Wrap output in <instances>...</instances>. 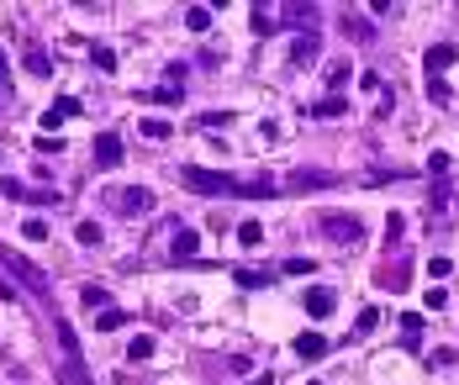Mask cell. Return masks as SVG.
<instances>
[{
  "instance_id": "6da1fadb",
  "label": "cell",
  "mask_w": 459,
  "mask_h": 385,
  "mask_svg": "<svg viewBox=\"0 0 459 385\" xmlns=\"http://www.w3.org/2000/svg\"><path fill=\"white\" fill-rule=\"evenodd\" d=\"M317 227H322V238L343 243V248L364 243V222H359V217H343V211H322V217H317Z\"/></svg>"
},
{
  "instance_id": "7a4b0ae2",
  "label": "cell",
  "mask_w": 459,
  "mask_h": 385,
  "mask_svg": "<svg viewBox=\"0 0 459 385\" xmlns=\"http://www.w3.org/2000/svg\"><path fill=\"white\" fill-rule=\"evenodd\" d=\"M0 264L11 269V275L22 280V285H32L37 296H48V275H43V269H37L32 259H27V253H16V248H6V243H0Z\"/></svg>"
},
{
  "instance_id": "3957f363",
  "label": "cell",
  "mask_w": 459,
  "mask_h": 385,
  "mask_svg": "<svg viewBox=\"0 0 459 385\" xmlns=\"http://www.w3.org/2000/svg\"><path fill=\"white\" fill-rule=\"evenodd\" d=\"M185 180V190H195V195H238V180H232V174H217V169H185L180 174Z\"/></svg>"
},
{
  "instance_id": "277c9868",
  "label": "cell",
  "mask_w": 459,
  "mask_h": 385,
  "mask_svg": "<svg viewBox=\"0 0 459 385\" xmlns=\"http://www.w3.org/2000/svg\"><path fill=\"white\" fill-rule=\"evenodd\" d=\"M111 211H121V217H148V211H153V190H148V185H121V190H111Z\"/></svg>"
},
{
  "instance_id": "5b68a950",
  "label": "cell",
  "mask_w": 459,
  "mask_h": 385,
  "mask_svg": "<svg viewBox=\"0 0 459 385\" xmlns=\"http://www.w3.org/2000/svg\"><path fill=\"white\" fill-rule=\"evenodd\" d=\"M121 158H127V148H121V133H96V164H100V169H116Z\"/></svg>"
},
{
  "instance_id": "8992f818",
  "label": "cell",
  "mask_w": 459,
  "mask_h": 385,
  "mask_svg": "<svg viewBox=\"0 0 459 385\" xmlns=\"http://www.w3.org/2000/svg\"><path fill=\"white\" fill-rule=\"evenodd\" d=\"M317 59H322V37L317 32H306V37L290 43V63H296V69H306V63H317Z\"/></svg>"
},
{
  "instance_id": "52a82bcc",
  "label": "cell",
  "mask_w": 459,
  "mask_h": 385,
  "mask_svg": "<svg viewBox=\"0 0 459 385\" xmlns=\"http://www.w3.org/2000/svg\"><path fill=\"white\" fill-rule=\"evenodd\" d=\"M327 185H333L327 169H296V174L285 180V190H327Z\"/></svg>"
},
{
  "instance_id": "ba28073f",
  "label": "cell",
  "mask_w": 459,
  "mask_h": 385,
  "mask_svg": "<svg viewBox=\"0 0 459 385\" xmlns=\"http://www.w3.org/2000/svg\"><path fill=\"white\" fill-rule=\"evenodd\" d=\"M317 16H322V11H317L312 0H296V6H285V27H301V37L317 27Z\"/></svg>"
},
{
  "instance_id": "9c48e42d",
  "label": "cell",
  "mask_w": 459,
  "mask_h": 385,
  "mask_svg": "<svg viewBox=\"0 0 459 385\" xmlns=\"http://www.w3.org/2000/svg\"><path fill=\"white\" fill-rule=\"evenodd\" d=\"M423 63H428V74H444V69H454V63H459V48H454V43H433Z\"/></svg>"
},
{
  "instance_id": "30bf717a",
  "label": "cell",
  "mask_w": 459,
  "mask_h": 385,
  "mask_svg": "<svg viewBox=\"0 0 459 385\" xmlns=\"http://www.w3.org/2000/svg\"><path fill=\"white\" fill-rule=\"evenodd\" d=\"M296 359H306V364L327 359V338L322 333H301V338H296Z\"/></svg>"
},
{
  "instance_id": "8fae6325",
  "label": "cell",
  "mask_w": 459,
  "mask_h": 385,
  "mask_svg": "<svg viewBox=\"0 0 459 385\" xmlns=\"http://www.w3.org/2000/svg\"><path fill=\"white\" fill-rule=\"evenodd\" d=\"M333 306H338V296H333L327 285H312V290H306V312H312V317H333Z\"/></svg>"
},
{
  "instance_id": "7c38bea8",
  "label": "cell",
  "mask_w": 459,
  "mask_h": 385,
  "mask_svg": "<svg viewBox=\"0 0 459 385\" xmlns=\"http://www.w3.org/2000/svg\"><path fill=\"white\" fill-rule=\"evenodd\" d=\"M22 63H27V74H37V80H48V74H53V59H48L43 48H37V43H27Z\"/></svg>"
},
{
  "instance_id": "4fadbf2b",
  "label": "cell",
  "mask_w": 459,
  "mask_h": 385,
  "mask_svg": "<svg viewBox=\"0 0 459 385\" xmlns=\"http://www.w3.org/2000/svg\"><path fill=\"white\" fill-rule=\"evenodd\" d=\"M322 80H327V90H333V96H338L343 84L354 80V63H349V59H333V63H327V74H322Z\"/></svg>"
},
{
  "instance_id": "5bb4252c",
  "label": "cell",
  "mask_w": 459,
  "mask_h": 385,
  "mask_svg": "<svg viewBox=\"0 0 459 385\" xmlns=\"http://www.w3.org/2000/svg\"><path fill=\"white\" fill-rule=\"evenodd\" d=\"M423 317H417V312H407V317H401V343H407V349H423Z\"/></svg>"
},
{
  "instance_id": "9a60e30c",
  "label": "cell",
  "mask_w": 459,
  "mask_h": 385,
  "mask_svg": "<svg viewBox=\"0 0 459 385\" xmlns=\"http://www.w3.org/2000/svg\"><path fill=\"white\" fill-rule=\"evenodd\" d=\"M153 349H158L153 338H148V333H137L133 343H127V359H133V364H148V359H153Z\"/></svg>"
},
{
  "instance_id": "2e32d148",
  "label": "cell",
  "mask_w": 459,
  "mask_h": 385,
  "mask_svg": "<svg viewBox=\"0 0 459 385\" xmlns=\"http://www.w3.org/2000/svg\"><path fill=\"white\" fill-rule=\"evenodd\" d=\"M59 380H63V385H90V375H85V359H63Z\"/></svg>"
},
{
  "instance_id": "e0dca14e",
  "label": "cell",
  "mask_w": 459,
  "mask_h": 385,
  "mask_svg": "<svg viewBox=\"0 0 459 385\" xmlns=\"http://www.w3.org/2000/svg\"><path fill=\"white\" fill-rule=\"evenodd\" d=\"M74 243H80V248H100V222H80V227H74Z\"/></svg>"
},
{
  "instance_id": "ac0fdd59",
  "label": "cell",
  "mask_w": 459,
  "mask_h": 385,
  "mask_svg": "<svg viewBox=\"0 0 459 385\" xmlns=\"http://www.w3.org/2000/svg\"><path fill=\"white\" fill-rule=\"evenodd\" d=\"M80 301H85V306H96V312H106V306H111V296H106V285H80Z\"/></svg>"
},
{
  "instance_id": "d6986e66",
  "label": "cell",
  "mask_w": 459,
  "mask_h": 385,
  "mask_svg": "<svg viewBox=\"0 0 459 385\" xmlns=\"http://www.w3.org/2000/svg\"><path fill=\"white\" fill-rule=\"evenodd\" d=\"M96 327L100 333H116V327H127V312H121V306H106V312L96 317Z\"/></svg>"
},
{
  "instance_id": "ffe728a7",
  "label": "cell",
  "mask_w": 459,
  "mask_h": 385,
  "mask_svg": "<svg viewBox=\"0 0 459 385\" xmlns=\"http://www.w3.org/2000/svg\"><path fill=\"white\" fill-rule=\"evenodd\" d=\"M22 238L27 243H48V222H43V217H27L22 222Z\"/></svg>"
},
{
  "instance_id": "44dd1931",
  "label": "cell",
  "mask_w": 459,
  "mask_h": 385,
  "mask_svg": "<svg viewBox=\"0 0 459 385\" xmlns=\"http://www.w3.org/2000/svg\"><path fill=\"white\" fill-rule=\"evenodd\" d=\"M195 253H201V238H195V232H180V238H174V259H195Z\"/></svg>"
},
{
  "instance_id": "7402d4cb",
  "label": "cell",
  "mask_w": 459,
  "mask_h": 385,
  "mask_svg": "<svg viewBox=\"0 0 459 385\" xmlns=\"http://www.w3.org/2000/svg\"><path fill=\"white\" fill-rule=\"evenodd\" d=\"M232 280H238L243 290H259V285H269V275H264V269H238Z\"/></svg>"
},
{
  "instance_id": "603a6c76",
  "label": "cell",
  "mask_w": 459,
  "mask_h": 385,
  "mask_svg": "<svg viewBox=\"0 0 459 385\" xmlns=\"http://www.w3.org/2000/svg\"><path fill=\"white\" fill-rule=\"evenodd\" d=\"M185 27H190V32H206V27H211V11H206V6H190V11H185Z\"/></svg>"
},
{
  "instance_id": "cb8c5ba5",
  "label": "cell",
  "mask_w": 459,
  "mask_h": 385,
  "mask_svg": "<svg viewBox=\"0 0 459 385\" xmlns=\"http://www.w3.org/2000/svg\"><path fill=\"white\" fill-rule=\"evenodd\" d=\"M343 111H349V106H343V96H327V100H322V106H317V111H312V116H322V121H333V116H343Z\"/></svg>"
},
{
  "instance_id": "d4e9b609",
  "label": "cell",
  "mask_w": 459,
  "mask_h": 385,
  "mask_svg": "<svg viewBox=\"0 0 459 385\" xmlns=\"http://www.w3.org/2000/svg\"><path fill=\"white\" fill-rule=\"evenodd\" d=\"M254 32H259V37L275 32V11H269V6H254Z\"/></svg>"
},
{
  "instance_id": "484cf974",
  "label": "cell",
  "mask_w": 459,
  "mask_h": 385,
  "mask_svg": "<svg viewBox=\"0 0 459 385\" xmlns=\"http://www.w3.org/2000/svg\"><path fill=\"white\" fill-rule=\"evenodd\" d=\"M53 116H59V121L80 116V100H74V96H59V100H53Z\"/></svg>"
},
{
  "instance_id": "4316f807",
  "label": "cell",
  "mask_w": 459,
  "mask_h": 385,
  "mask_svg": "<svg viewBox=\"0 0 459 385\" xmlns=\"http://www.w3.org/2000/svg\"><path fill=\"white\" fill-rule=\"evenodd\" d=\"M428 275H433V280H449V275H454V259H444V253L428 259Z\"/></svg>"
},
{
  "instance_id": "83f0119b",
  "label": "cell",
  "mask_w": 459,
  "mask_h": 385,
  "mask_svg": "<svg viewBox=\"0 0 459 385\" xmlns=\"http://www.w3.org/2000/svg\"><path fill=\"white\" fill-rule=\"evenodd\" d=\"M143 137H153V143H158V137H170V121H158V116H143Z\"/></svg>"
},
{
  "instance_id": "f1b7e54d",
  "label": "cell",
  "mask_w": 459,
  "mask_h": 385,
  "mask_svg": "<svg viewBox=\"0 0 459 385\" xmlns=\"http://www.w3.org/2000/svg\"><path fill=\"white\" fill-rule=\"evenodd\" d=\"M238 243H248V248L264 243V227H259V222H243V227H238Z\"/></svg>"
},
{
  "instance_id": "f546056e",
  "label": "cell",
  "mask_w": 459,
  "mask_h": 385,
  "mask_svg": "<svg viewBox=\"0 0 459 385\" xmlns=\"http://www.w3.org/2000/svg\"><path fill=\"white\" fill-rule=\"evenodd\" d=\"M343 32H349L354 43H364V37H375V32H370V22H359V16H349V22H343Z\"/></svg>"
},
{
  "instance_id": "4dcf8cb0",
  "label": "cell",
  "mask_w": 459,
  "mask_h": 385,
  "mask_svg": "<svg viewBox=\"0 0 459 385\" xmlns=\"http://www.w3.org/2000/svg\"><path fill=\"white\" fill-rule=\"evenodd\" d=\"M375 327H380V312H375V306H364V312H359V327H354V333H375Z\"/></svg>"
},
{
  "instance_id": "1f68e13d",
  "label": "cell",
  "mask_w": 459,
  "mask_h": 385,
  "mask_svg": "<svg viewBox=\"0 0 459 385\" xmlns=\"http://www.w3.org/2000/svg\"><path fill=\"white\" fill-rule=\"evenodd\" d=\"M90 59H96V69H116V53H111V48H90Z\"/></svg>"
},
{
  "instance_id": "d6a6232c",
  "label": "cell",
  "mask_w": 459,
  "mask_h": 385,
  "mask_svg": "<svg viewBox=\"0 0 459 385\" xmlns=\"http://www.w3.org/2000/svg\"><path fill=\"white\" fill-rule=\"evenodd\" d=\"M454 359H459L454 349H433V354H428V364H433V370H449V364H454Z\"/></svg>"
},
{
  "instance_id": "836d02e7",
  "label": "cell",
  "mask_w": 459,
  "mask_h": 385,
  "mask_svg": "<svg viewBox=\"0 0 459 385\" xmlns=\"http://www.w3.org/2000/svg\"><path fill=\"white\" fill-rule=\"evenodd\" d=\"M312 269H317L312 259H285V275H312Z\"/></svg>"
},
{
  "instance_id": "e575fe53",
  "label": "cell",
  "mask_w": 459,
  "mask_h": 385,
  "mask_svg": "<svg viewBox=\"0 0 459 385\" xmlns=\"http://www.w3.org/2000/svg\"><path fill=\"white\" fill-rule=\"evenodd\" d=\"M438 306H449V290H444V285L428 290V312H438Z\"/></svg>"
},
{
  "instance_id": "d590c367",
  "label": "cell",
  "mask_w": 459,
  "mask_h": 385,
  "mask_svg": "<svg viewBox=\"0 0 459 385\" xmlns=\"http://www.w3.org/2000/svg\"><path fill=\"white\" fill-rule=\"evenodd\" d=\"M401 227H407V222H401L396 211H391V217H386V243H396V238H401Z\"/></svg>"
},
{
  "instance_id": "8d00e7d4",
  "label": "cell",
  "mask_w": 459,
  "mask_h": 385,
  "mask_svg": "<svg viewBox=\"0 0 459 385\" xmlns=\"http://www.w3.org/2000/svg\"><path fill=\"white\" fill-rule=\"evenodd\" d=\"M201 127H211V133H217V127H227V111H206Z\"/></svg>"
},
{
  "instance_id": "74e56055",
  "label": "cell",
  "mask_w": 459,
  "mask_h": 385,
  "mask_svg": "<svg viewBox=\"0 0 459 385\" xmlns=\"http://www.w3.org/2000/svg\"><path fill=\"white\" fill-rule=\"evenodd\" d=\"M0 74H6V48H0Z\"/></svg>"
}]
</instances>
